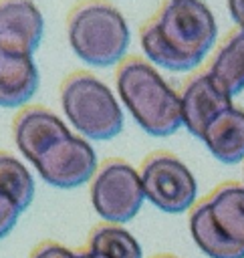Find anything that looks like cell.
<instances>
[{
	"instance_id": "30bf717a",
	"label": "cell",
	"mask_w": 244,
	"mask_h": 258,
	"mask_svg": "<svg viewBox=\"0 0 244 258\" xmlns=\"http://www.w3.org/2000/svg\"><path fill=\"white\" fill-rule=\"evenodd\" d=\"M181 103V125L198 139H202L206 127L226 109L232 107V97L226 95L208 73L194 77L184 93L179 95Z\"/></svg>"
},
{
	"instance_id": "8992f818",
	"label": "cell",
	"mask_w": 244,
	"mask_h": 258,
	"mask_svg": "<svg viewBox=\"0 0 244 258\" xmlns=\"http://www.w3.org/2000/svg\"><path fill=\"white\" fill-rule=\"evenodd\" d=\"M63 113L81 137L107 141L123 129V109L113 91L93 75H73L60 91Z\"/></svg>"
},
{
	"instance_id": "d6986e66",
	"label": "cell",
	"mask_w": 244,
	"mask_h": 258,
	"mask_svg": "<svg viewBox=\"0 0 244 258\" xmlns=\"http://www.w3.org/2000/svg\"><path fill=\"white\" fill-rule=\"evenodd\" d=\"M153 258H175V256H169V254H159V256H153Z\"/></svg>"
},
{
	"instance_id": "5b68a950",
	"label": "cell",
	"mask_w": 244,
	"mask_h": 258,
	"mask_svg": "<svg viewBox=\"0 0 244 258\" xmlns=\"http://www.w3.org/2000/svg\"><path fill=\"white\" fill-rule=\"evenodd\" d=\"M69 44L89 67L107 69L117 64L129 48L125 16L105 2H89L77 8L69 20Z\"/></svg>"
},
{
	"instance_id": "e0dca14e",
	"label": "cell",
	"mask_w": 244,
	"mask_h": 258,
	"mask_svg": "<svg viewBox=\"0 0 244 258\" xmlns=\"http://www.w3.org/2000/svg\"><path fill=\"white\" fill-rule=\"evenodd\" d=\"M22 212L12 206L8 200L0 198V238H4L6 234H10V230L16 226V220Z\"/></svg>"
},
{
	"instance_id": "ba28073f",
	"label": "cell",
	"mask_w": 244,
	"mask_h": 258,
	"mask_svg": "<svg viewBox=\"0 0 244 258\" xmlns=\"http://www.w3.org/2000/svg\"><path fill=\"white\" fill-rule=\"evenodd\" d=\"M145 200L167 214H181L196 204L198 183L184 161L171 153L149 155L139 171Z\"/></svg>"
},
{
	"instance_id": "4fadbf2b",
	"label": "cell",
	"mask_w": 244,
	"mask_h": 258,
	"mask_svg": "<svg viewBox=\"0 0 244 258\" xmlns=\"http://www.w3.org/2000/svg\"><path fill=\"white\" fill-rule=\"evenodd\" d=\"M208 75L230 97L244 89V30L234 32L220 46Z\"/></svg>"
},
{
	"instance_id": "3957f363",
	"label": "cell",
	"mask_w": 244,
	"mask_h": 258,
	"mask_svg": "<svg viewBox=\"0 0 244 258\" xmlns=\"http://www.w3.org/2000/svg\"><path fill=\"white\" fill-rule=\"evenodd\" d=\"M117 93L145 133L167 137L181 127L179 95L149 62L139 58L123 62L117 71Z\"/></svg>"
},
{
	"instance_id": "7c38bea8",
	"label": "cell",
	"mask_w": 244,
	"mask_h": 258,
	"mask_svg": "<svg viewBox=\"0 0 244 258\" xmlns=\"http://www.w3.org/2000/svg\"><path fill=\"white\" fill-rule=\"evenodd\" d=\"M208 151L222 163H238L244 159V109L230 107L220 113L202 135Z\"/></svg>"
},
{
	"instance_id": "9c48e42d",
	"label": "cell",
	"mask_w": 244,
	"mask_h": 258,
	"mask_svg": "<svg viewBox=\"0 0 244 258\" xmlns=\"http://www.w3.org/2000/svg\"><path fill=\"white\" fill-rule=\"evenodd\" d=\"M44 18L32 0H0V50L32 56L42 40Z\"/></svg>"
},
{
	"instance_id": "9a60e30c",
	"label": "cell",
	"mask_w": 244,
	"mask_h": 258,
	"mask_svg": "<svg viewBox=\"0 0 244 258\" xmlns=\"http://www.w3.org/2000/svg\"><path fill=\"white\" fill-rule=\"evenodd\" d=\"M87 250L103 258H141V246L119 224H99L89 232Z\"/></svg>"
},
{
	"instance_id": "2e32d148",
	"label": "cell",
	"mask_w": 244,
	"mask_h": 258,
	"mask_svg": "<svg viewBox=\"0 0 244 258\" xmlns=\"http://www.w3.org/2000/svg\"><path fill=\"white\" fill-rule=\"evenodd\" d=\"M30 258H103L91 250H73L60 242H52V240H46V242H40L32 248L30 252Z\"/></svg>"
},
{
	"instance_id": "277c9868",
	"label": "cell",
	"mask_w": 244,
	"mask_h": 258,
	"mask_svg": "<svg viewBox=\"0 0 244 258\" xmlns=\"http://www.w3.org/2000/svg\"><path fill=\"white\" fill-rule=\"evenodd\" d=\"M190 234L210 258H244V185L222 183L190 214Z\"/></svg>"
},
{
	"instance_id": "7a4b0ae2",
	"label": "cell",
	"mask_w": 244,
	"mask_h": 258,
	"mask_svg": "<svg viewBox=\"0 0 244 258\" xmlns=\"http://www.w3.org/2000/svg\"><path fill=\"white\" fill-rule=\"evenodd\" d=\"M218 24L202 0H169L141 30L145 56L167 71L196 69L216 42Z\"/></svg>"
},
{
	"instance_id": "8fae6325",
	"label": "cell",
	"mask_w": 244,
	"mask_h": 258,
	"mask_svg": "<svg viewBox=\"0 0 244 258\" xmlns=\"http://www.w3.org/2000/svg\"><path fill=\"white\" fill-rule=\"evenodd\" d=\"M38 69L32 56L0 50V107L18 109L38 91Z\"/></svg>"
},
{
	"instance_id": "52a82bcc",
	"label": "cell",
	"mask_w": 244,
	"mask_h": 258,
	"mask_svg": "<svg viewBox=\"0 0 244 258\" xmlns=\"http://www.w3.org/2000/svg\"><path fill=\"white\" fill-rule=\"evenodd\" d=\"M145 200L139 171L123 159L103 163L91 183V204L107 224H125Z\"/></svg>"
},
{
	"instance_id": "5bb4252c",
	"label": "cell",
	"mask_w": 244,
	"mask_h": 258,
	"mask_svg": "<svg viewBox=\"0 0 244 258\" xmlns=\"http://www.w3.org/2000/svg\"><path fill=\"white\" fill-rule=\"evenodd\" d=\"M0 198L24 212L34 198V179L26 165L14 155L0 151Z\"/></svg>"
},
{
	"instance_id": "ac0fdd59",
	"label": "cell",
	"mask_w": 244,
	"mask_h": 258,
	"mask_svg": "<svg viewBox=\"0 0 244 258\" xmlns=\"http://www.w3.org/2000/svg\"><path fill=\"white\" fill-rule=\"evenodd\" d=\"M228 12L238 28L244 30V0H228Z\"/></svg>"
},
{
	"instance_id": "6da1fadb",
	"label": "cell",
	"mask_w": 244,
	"mask_h": 258,
	"mask_svg": "<svg viewBox=\"0 0 244 258\" xmlns=\"http://www.w3.org/2000/svg\"><path fill=\"white\" fill-rule=\"evenodd\" d=\"M14 143L36 173L54 187L71 189L97 173V153L69 125L46 109H28L14 123Z\"/></svg>"
}]
</instances>
